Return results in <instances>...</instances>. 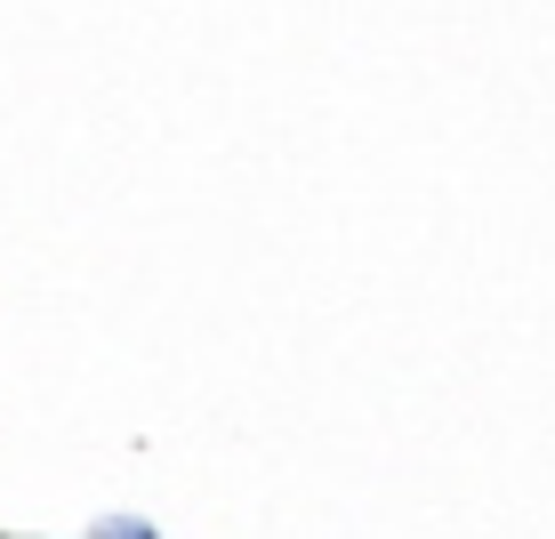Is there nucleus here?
<instances>
[{"mask_svg":"<svg viewBox=\"0 0 555 539\" xmlns=\"http://www.w3.org/2000/svg\"><path fill=\"white\" fill-rule=\"evenodd\" d=\"M89 539H162V531H153L145 515H105V524L89 531Z\"/></svg>","mask_w":555,"mask_h":539,"instance_id":"nucleus-1","label":"nucleus"}]
</instances>
